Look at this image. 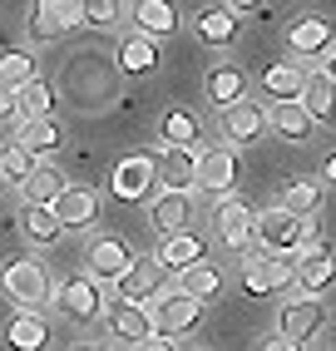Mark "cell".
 Wrapping results in <instances>:
<instances>
[{
  "mask_svg": "<svg viewBox=\"0 0 336 351\" xmlns=\"http://www.w3.org/2000/svg\"><path fill=\"white\" fill-rule=\"evenodd\" d=\"M139 263L134 257V247L119 238V232H99V238H89V247H84V272L94 277V282H124V272Z\"/></svg>",
  "mask_w": 336,
  "mask_h": 351,
  "instance_id": "cell-1",
  "label": "cell"
},
{
  "mask_svg": "<svg viewBox=\"0 0 336 351\" xmlns=\"http://www.w3.org/2000/svg\"><path fill=\"white\" fill-rule=\"evenodd\" d=\"M237 277H243V287L252 297H267V292H287L297 282V257H272V252H248L243 267H237Z\"/></svg>",
  "mask_w": 336,
  "mask_h": 351,
  "instance_id": "cell-2",
  "label": "cell"
},
{
  "mask_svg": "<svg viewBox=\"0 0 336 351\" xmlns=\"http://www.w3.org/2000/svg\"><path fill=\"white\" fill-rule=\"evenodd\" d=\"M55 307H60L64 322L89 326V322H99V312H104V292H99V282H94L89 272H75V277H64V282H60Z\"/></svg>",
  "mask_w": 336,
  "mask_h": 351,
  "instance_id": "cell-3",
  "label": "cell"
},
{
  "mask_svg": "<svg viewBox=\"0 0 336 351\" xmlns=\"http://www.w3.org/2000/svg\"><path fill=\"white\" fill-rule=\"evenodd\" d=\"M80 20H89V10L80 0H40V5H30V40L35 45H55V40H64L75 30Z\"/></svg>",
  "mask_w": 336,
  "mask_h": 351,
  "instance_id": "cell-4",
  "label": "cell"
},
{
  "mask_svg": "<svg viewBox=\"0 0 336 351\" xmlns=\"http://www.w3.org/2000/svg\"><path fill=\"white\" fill-rule=\"evenodd\" d=\"M257 238H262V247H267L272 257H297L307 247V223L292 218L277 203V208H267V213H257Z\"/></svg>",
  "mask_w": 336,
  "mask_h": 351,
  "instance_id": "cell-5",
  "label": "cell"
},
{
  "mask_svg": "<svg viewBox=\"0 0 336 351\" xmlns=\"http://www.w3.org/2000/svg\"><path fill=\"white\" fill-rule=\"evenodd\" d=\"M163 287H168V267L158 263V257H139L114 292H119V302H124V307H143V302H154V307H158V302L168 297Z\"/></svg>",
  "mask_w": 336,
  "mask_h": 351,
  "instance_id": "cell-6",
  "label": "cell"
},
{
  "mask_svg": "<svg viewBox=\"0 0 336 351\" xmlns=\"http://www.w3.org/2000/svg\"><path fill=\"white\" fill-rule=\"evenodd\" d=\"M5 297L15 302V312H40L45 302H50V277H45V267L15 257L5 267Z\"/></svg>",
  "mask_w": 336,
  "mask_h": 351,
  "instance_id": "cell-7",
  "label": "cell"
},
{
  "mask_svg": "<svg viewBox=\"0 0 336 351\" xmlns=\"http://www.w3.org/2000/svg\"><path fill=\"white\" fill-rule=\"evenodd\" d=\"M154 326H158L163 341H178V337H188V332H198V326H203V302L173 287V292L154 307Z\"/></svg>",
  "mask_w": 336,
  "mask_h": 351,
  "instance_id": "cell-8",
  "label": "cell"
},
{
  "mask_svg": "<svg viewBox=\"0 0 336 351\" xmlns=\"http://www.w3.org/2000/svg\"><path fill=\"white\" fill-rule=\"evenodd\" d=\"M322 326H326V302H322V297H302V292L287 302L282 317H277V332H282L287 341H297V346H307Z\"/></svg>",
  "mask_w": 336,
  "mask_h": 351,
  "instance_id": "cell-9",
  "label": "cell"
},
{
  "mask_svg": "<svg viewBox=\"0 0 336 351\" xmlns=\"http://www.w3.org/2000/svg\"><path fill=\"white\" fill-rule=\"evenodd\" d=\"M287 50L297 60H322V55H336V25L322 15H302L287 25Z\"/></svg>",
  "mask_w": 336,
  "mask_h": 351,
  "instance_id": "cell-10",
  "label": "cell"
},
{
  "mask_svg": "<svg viewBox=\"0 0 336 351\" xmlns=\"http://www.w3.org/2000/svg\"><path fill=\"white\" fill-rule=\"evenodd\" d=\"M213 223H218V243L223 247H232V252L248 257V243L257 238V213H252L243 198H223L218 213H213Z\"/></svg>",
  "mask_w": 336,
  "mask_h": 351,
  "instance_id": "cell-11",
  "label": "cell"
},
{
  "mask_svg": "<svg viewBox=\"0 0 336 351\" xmlns=\"http://www.w3.org/2000/svg\"><path fill=\"white\" fill-rule=\"evenodd\" d=\"M163 178V169H158V158H149V154H134V158H124L114 169V198H124V203H139V198H149L154 193V183Z\"/></svg>",
  "mask_w": 336,
  "mask_h": 351,
  "instance_id": "cell-12",
  "label": "cell"
},
{
  "mask_svg": "<svg viewBox=\"0 0 336 351\" xmlns=\"http://www.w3.org/2000/svg\"><path fill=\"white\" fill-rule=\"evenodd\" d=\"M297 287H302V297H322L326 287H336V247L317 243V247L297 252Z\"/></svg>",
  "mask_w": 336,
  "mask_h": 351,
  "instance_id": "cell-13",
  "label": "cell"
},
{
  "mask_svg": "<svg viewBox=\"0 0 336 351\" xmlns=\"http://www.w3.org/2000/svg\"><path fill=\"white\" fill-rule=\"evenodd\" d=\"M218 124H223V138H228V144H257L262 129H267V114H262L252 99H243V104L223 109Z\"/></svg>",
  "mask_w": 336,
  "mask_h": 351,
  "instance_id": "cell-14",
  "label": "cell"
},
{
  "mask_svg": "<svg viewBox=\"0 0 336 351\" xmlns=\"http://www.w3.org/2000/svg\"><path fill=\"white\" fill-rule=\"evenodd\" d=\"M109 332L139 351V346H149L158 337V326H154V312L149 307H124V302H119V307L109 312Z\"/></svg>",
  "mask_w": 336,
  "mask_h": 351,
  "instance_id": "cell-15",
  "label": "cell"
},
{
  "mask_svg": "<svg viewBox=\"0 0 336 351\" xmlns=\"http://www.w3.org/2000/svg\"><path fill=\"white\" fill-rule=\"evenodd\" d=\"M232 178H237L232 149H203L198 154V189L203 193H232Z\"/></svg>",
  "mask_w": 336,
  "mask_h": 351,
  "instance_id": "cell-16",
  "label": "cell"
},
{
  "mask_svg": "<svg viewBox=\"0 0 336 351\" xmlns=\"http://www.w3.org/2000/svg\"><path fill=\"white\" fill-rule=\"evenodd\" d=\"M203 89H208V104H218V114H223V109H232V104L248 99V75L237 64H213L208 80H203Z\"/></svg>",
  "mask_w": 336,
  "mask_h": 351,
  "instance_id": "cell-17",
  "label": "cell"
},
{
  "mask_svg": "<svg viewBox=\"0 0 336 351\" xmlns=\"http://www.w3.org/2000/svg\"><path fill=\"white\" fill-rule=\"evenodd\" d=\"M154 257H158V263H163L168 272H178V277H183L188 267L208 263V243L198 238V232H178V238H163Z\"/></svg>",
  "mask_w": 336,
  "mask_h": 351,
  "instance_id": "cell-18",
  "label": "cell"
},
{
  "mask_svg": "<svg viewBox=\"0 0 336 351\" xmlns=\"http://www.w3.org/2000/svg\"><path fill=\"white\" fill-rule=\"evenodd\" d=\"M302 104L317 124H336V80L331 69H307V89H302Z\"/></svg>",
  "mask_w": 336,
  "mask_h": 351,
  "instance_id": "cell-19",
  "label": "cell"
},
{
  "mask_svg": "<svg viewBox=\"0 0 336 351\" xmlns=\"http://www.w3.org/2000/svg\"><path fill=\"white\" fill-rule=\"evenodd\" d=\"M188 218H193V198L188 193H158L154 208H149V223L163 232V238H178V232H188Z\"/></svg>",
  "mask_w": 336,
  "mask_h": 351,
  "instance_id": "cell-20",
  "label": "cell"
},
{
  "mask_svg": "<svg viewBox=\"0 0 336 351\" xmlns=\"http://www.w3.org/2000/svg\"><path fill=\"white\" fill-rule=\"evenodd\" d=\"M55 218L64 223V232L94 228V223H99V193H89V189H69V193L55 203Z\"/></svg>",
  "mask_w": 336,
  "mask_h": 351,
  "instance_id": "cell-21",
  "label": "cell"
},
{
  "mask_svg": "<svg viewBox=\"0 0 336 351\" xmlns=\"http://www.w3.org/2000/svg\"><path fill=\"white\" fill-rule=\"evenodd\" d=\"M158 169H163L168 193H188V189H198V149H163Z\"/></svg>",
  "mask_w": 336,
  "mask_h": 351,
  "instance_id": "cell-22",
  "label": "cell"
},
{
  "mask_svg": "<svg viewBox=\"0 0 336 351\" xmlns=\"http://www.w3.org/2000/svg\"><path fill=\"white\" fill-rule=\"evenodd\" d=\"M302 89H307V69L302 64H267L262 69V95L267 99L292 104V99H302Z\"/></svg>",
  "mask_w": 336,
  "mask_h": 351,
  "instance_id": "cell-23",
  "label": "cell"
},
{
  "mask_svg": "<svg viewBox=\"0 0 336 351\" xmlns=\"http://www.w3.org/2000/svg\"><path fill=\"white\" fill-rule=\"evenodd\" d=\"M64 193H69L64 173H60V169H45V163H40V169H35L25 183H20V198H25L30 208H55Z\"/></svg>",
  "mask_w": 336,
  "mask_h": 351,
  "instance_id": "cell-24",
  "label": "cell"
},
{
  "mask_svg": "<svg viewBox=\"0 0 336 351\" xmlns=\"http://www.w3.org/2000/svg\"><path fill=\"white\" fill-rule=\"evenodd\" d=\"M5 341H10V351H45L50 326H45L40 312H15V317L5 322Z\"/></svg>",
  "mask_w": 336,
  "mask_h": 351,
  "instance_id": "cell-25",
  "label": "cell"
},
{
  "mask_svg": "<svg viewBox=\"0 0 336 351\" xmlns=\"http://www.w3.org/2000/svg\"><path fill=\"white\" fill-rule=\"evenodd\" d=\"M158 134H163V149H193L203 138V124H198V114H188V109H168L158 119Z\"/></svg>",
  "mask_w": 336,
  "mask_h": 351,
  "instance_id": "cell-26",
  "label": "cell"
},
{
  "mask_svg": "<svg viewBox=\"0 0 336 351\" xmlns=\"http://www.w3.org/2000/svg\"><path fill=\"white\" fill-rule=\"evenodd\" d=\"M322 183L317 178H292V183H287V193H282V208H287V213H292V218H317L322 213Z\"/></svg>",
  "mask_w": 336,
  "mask_h": 351,
  "instance_id": "cell-27",
  "label": "cell"
},
{
  "mask_svg": "<svg viewBox=\"0 0 336 351\" xmlns=\"http://www.w3.org/2000/svg\"><path fill=\"white\" fill-rule=\"evenodd\" d=\"M134 25H139V35H173L178 30V10L168 5V0H139L134 5Z\"/></svg>",
  "mask_w": 336,
  "mask_h": 351,
  "instance_id": "cell-28",
  "label": "cell"
},
{
  "mask_svg": "<svg viewBox=\"0 0 336 351\" xmlns=\"http://www.w3.org/2000/svg\"><path fill=\"white\" fill-rule=\"evenodd\" d=\"M272 129H277L282 138H292V144H307L311 129H317V119L307 114L302 99H292V104H272Z\"/></svg>",
  "mask_w": 336,
  "mask_h": 351,
  "instance_id": "cell-29",
  "label": "cell"
},
{
  "mask_svg": "<svg viewBox=\"0 0 336 351\" xmlns=\"http://www.w3.org/2000/svg\"><path fill=\"white\" fill-rule=\"evenodd\" d=\"M119 69H124V75H154L158 69V45L149 35H129L119 45Z\"/></svg>",
  "mask_w": 336,
  "mask_h": 351,
  "instance_id": "cell-30",
  "label": "cell"
},
{
  "mask_svg": "<svg viewBox=\"0 0 336 351\" xmlns=\"http://www.w3.org/2000/svg\"><path fill=\"white\" fill-rule=\"evenodd\" d=\"M198 35L208 40V45H232L237 40V15H232V5H208L203 15H198Z\"/></svg>",
  "mask_w": 336,
  "mask_h": 351,
  "instance_id": "cell-31",
  "label": "cell"
},
{
  "mask_svg": "<svg viewBox=\"0 0 336 351\" xmlns=\"http://www.w3.org/2000/svg\"><path fill=\"white\" fill-rule=\"evenodd\" d=\"M178 292L198 297V302H213V297L223 292V272H218V263H198V267H188V272L178 277Z\"/></svg>",
  "mask_w": 336,
  "mask_h": 351,
  "instance_id": "cell-32",
  "label": "cell"
},
{
  "mask_svg": "<svg viewBox=\"0 0 336 351\" xmlns=\"http://www.w3.org/2000/svg\"><path fill=\"white\" fill-rule=\"evenodd\" d=\"M64 144V129L55 124V119H35V124H20V149L25 154H55Z\"/></svg>",
  "mask_w": 336,
  "mask_h": 351,
  "instance_id": "cell-33",
  "label": "cell"
},
{
  "mask_svg": "<svg viewBox=\"0 0 336 351\" xmlns=\"http://www.w3.org/2000/svg\"><path fill=\"white\" fill-rule=\"evenodd\" d=\"M0 84H5V95H20L25 84H35V60L25 50H5L0 55Z\"/></svg>",
  "mask_w": 336,
  "mask_h": 351,
  "instance_id": "cell-34",
  "label": "cell"
},
{
  "mask_svg": "<svg viewBox=\"0 0 336 351\" xmlns=\"http://www.w3.org/2000/svg\"><path fill=\"white\" fill-rule=\"evenodd\" d=\"M15 104H20V114H25V124H35V119H55V89L45 84V80H35V84H25L15 95Z\"/></svg>",
  "mask_w": 336,
  "mask_h": 351,
  "instance_id": "cell-35",
  "label": "cell"
},
{
  "mask_svg": "<svg viewBox=\"0 0 336 351\" xmlns=\"http://www.w3.org/2000/svg\"><path fill=\"white\" fill-rule=\"evenodd\" d=\"M25 238L40 243V247H50V243L64 238V223L55 218V208H30V213H25Z\"/></svg>",
  "mask_w": 336,
  "mask_h": 351,
  "instance_id": "cell-36",
  "label": "cell"
},
{
  "mask_svg": "<svg viewBox=\"0 0 336 351\" xmlns=\"http://www.w3.org/2000/svg\"><path fill=\"white\" fill-rule=\"evenodd\" d=\"M35 169H40V163H35V154H25L20 144H15V149H5V178H10V183H25Z\"/></svg>",
  "mask_w": 336,
  "mask_h": 351,
  "instance_id": "cell-37",
  "label": "cell"
},
{
  "mask_svg": "<svg viewBox=\"0 0 336 351\" xmlns=\"http://www.w3.org/2000/svg\"><path fill=\"white\" fill-rule=\"evenodd\" d=\"M84 10H89V25H114V20L124 15V5H114V0H94Z\"/></svg>",
  "mask_w": 336,
  "mask_h": 351,
  "instance_id": "cell-38",
  "label": "cell"
},
{
  "mask_svg": "<svg viewBox=\"0 0 336 351\" xmlns=\"http://www.w3.org/2000/svg\"><path fill=\"white\" fill-rule=\"evenodd\" d=\"M257 351H302V346H297V341H287L282 332H272V337H262V346H257Z\"/></svg>",
  "mask_w": 336,
  "mask_h": 351,
  "instance_id": "cell-39",
  "label": "cell"
},
{
  "mask_svg": "<svg viewBox=\"0 0 336 351\" xmlns=\"http://www.w3.org/2000/svg\"><path fill=\"white\" fill-rule=\"evenodd\" d=\"M0 114H5V124H15V119H25V114H20V104H15V95H5V104H0Z\"/></svg>",
  "mask_w": 336,
  "mask_h": 351,
  "instance_id": "cell-40",
  "label": "cell"
},
{
  "mask_svg": "<svg viewBox=\"0 0 336 351\" xmlns=\"http://www.w3.org/2000/svg\"><path fill=\"white\" fill-rule=\"evenodd\" d=\"M139 351H178V341H163V337H154L149 346H139Z\"/></svg>",
  "mask_w": 336,
  "mask_h": 351,
  "instance_id": "cell-41",
  "label": "cell"
},
{
  "mask_svg": "<svg viewBox=\"0 0 336 351\" xmlns=\"http://www.w3.org/2000/svg\"><path fill=\"white\" fill-rule=\"evenodd\" d=\"M322 178H326V183H331V189H336V154H331V158L322 163Z\"/></svg>",
  "mask_w": 336,
  "mask_h": 351,
  "instance_id": "cell-42",
  "label": "cell"
},
{
  "mask_svg": "<svg viewBox=\"0 0 336 351\" xmlns=\"http://www.w3.org/2000/svg\"><path fill=\"white\" fill-rule=\"evenodd\" d=\"M75 351H104V346H94V341H89V346H75Z\"/></svg>",
  "mask_w": 336,
  "mask_h": 351,
  "instance_id": "cell-43",
  "label": "cell"
},
{
  "mask_svg": "<svg viewBox=\"0 0 336 351\" xmlns=\"http://www.w3.org/2000/svg\"><path fill=\"white\" fill-rule=\"evenodd\" d=\"M331 80H336V55H331Z\"/></svg>",
  "mask_w": 336,
  "mask_h": 351,
  "instance_id": "cell-44",
  "label": "cell"
},
{
  "mask_svg": "<svg viewBox=\"0 0 336 351\" xmlns=\"http://www.w3.org/2000/svg\"><path fill=\"white\" fill-rule=\"evenodd\" d=\"M331 351H336V346H331Z\"/></svg>",
  "mask_w": 336,
  "mask_h": 351,
  "instance_id": "cell-45",
  "label": "cell"
}]
</instances>
